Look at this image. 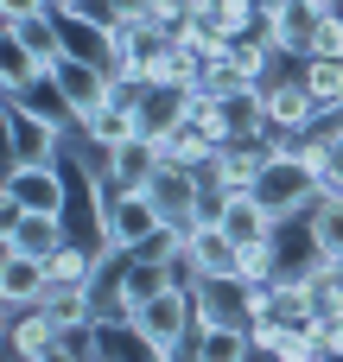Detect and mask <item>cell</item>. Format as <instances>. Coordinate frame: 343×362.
Segmentation results:
<instances>
[{
    "instance_id": "cell-31",
    "label": "cell",
    "mask_w": 343,
    "mask_h": 362,
    "mask_svg": "<svg viewBox=\"0 0 343 362\" xmlns=\"http://www.w3.org/2000/svg\"><path fill=\"white\" fill-rule=\"evenodd\" d=\"M337 121H343V108H337Z\"/></svg>"
},
{
    "instance_id": "cell-9",
    "label": "cell",
    "mask_w": 343,
    "mask_h": 362,
    "mask_svg": "<svg viewBox=\"0 0 343 362\" xmlns=\"http://www.w3.org/2000/svg\"><path fill=\"white\" fill-rule=\"evenodd\" d=\"M236 242L216 229V223H191L185 229V274H191V286L197 280H236Z\"/></svg>"
},
{
    "instance_id": "cell-19",
    "label": "cell",
    "mask_w": 343,
    "mask_h": 362,
    "mask_svg": "<svg viewBox=\"0 0 343 362\" xmlns=\"http://www.w3.org/2000/svg\"><path fill=\"white\" fill-rule=\"evenodd\" d=\"M306 242H312L318 255L343 261V191H325V197L306 210Z\"/></svg>"
},
{
    "instance_id": "cell-11",
    "label": "cell",
    "mask_w": 343,
    "mask_h": 362,
    "mask_svg": "<svg viewBox=\"0 0 343 362\" xmlns=\"http://www.w3.org/2000/svg\"><path fill=\"white\" fill-rule=\"evenodd\" d=\"M274 159V140H229V146H216V159H210V185L216 191H255V178H261V165Z\"/></svg>"
},
{
    "instance_id": "cell-2",
    "label": "cell",
    "mask_w": 343,
    "mask_h": 362,
    "mask_svg": "<svg viewBox=\"0 0 343 362\" xmlns=\"http://www.w3.org/2000/svg\"><path fill=\"white\" fill-rule=\"evenodd\" d=\"M255 197H261V204L280 216V229H286L293 216H306V210L325 197V178H318V172H312V165L293 153V140H286V146H274V159L261 165V178H255Z\"/></svg>"
},
{
    "instance_id": "cell-29",
    "label": "cell",
    "mask_w": 343,
    "mask_h": 362,
    "mask_svg": "<svg viewBox=\"0 0 343 362\" xmlns=\"http://www.w3.org/2000/svg\"><path fill=\"white\" fill-rule=\"evenodd\" d=\"M25 13H51V0H0V25L6 19H25Z\"/></svg>"
},
{
    "instance_id": "cell-13",
    "label": "cell",
    "mask_w": 343,
    "mask_h": 362,
    "mask_svg": "<svg viewBox=\"0 0 343 362\" xmlns=\"http://www.w3.org/2000/svg\"><path fill=\"white\" fill-rule=\"evenodd\" d=\"M134 115H140V134H153V140H172L178 127H191V89L146 83V89H140V102H134Z\"/></svg>"
},
{
    "instance_id": "cell-24",
    "label": "cell",
    "mask_w": 343,
    "mask_h": 362,
    "mask_svg": "<svg viewBox=\"0 0 343 362\" xmlns=\"http://www.w3.org/2000/svg\"><path fill=\"white\" fill-rule=\"evenodd\" d=\"M165 159H178V165H197V172H210V159H216V140H210L204 127H178V134L165 140Z\"/></svg>"
},
{
    "instance_id": "cell-22",
    "label": "cell",
    "mask_w": 343,
    "mask_h": 362,
    "mask_svg": "<svg viewBox=\"0 0 343 362\" xmlns=\"http://www.w3.org/2000/svg\"><path fill=\"white\" fill-rule=\"evenodd\" d=\"M38 76H45V70H38V57H32L19 38H6V45H0V89H6V95H25Z\"/></svg>"
},
{
    "instance_id": "cell-15",
    "label": "cell",
    "mask_w": 343,
    "mask_h": 362,
    "mask_svg": "<svg viewBox=\"0 0 343 362\" xmlns=\"http://www.w3.org/2000/svg\"><path fill=\"white\" fill-rule=\"evenodd\" d=\"M216 229L242 248V242H261V235H274L280 229V216L255 197V191H223V210H216Z\"/></svg>"
},
{
    "instance_id": "cell-14",
    "label": "cell",
    "mask_w": 343,
    "mask_h": 362,
    "mask_svg": "<svg viewBox=\"0 0 343 362\" xmlns=\"http://www.w3.org/2000/svg\"><path fill=\"white\" fill-rule=\"evenodd\" d=\"M6 350H13L19 362L57 356V318H51L45 305H19V312H6Z\"/></svg>"
},
{
    "instance_id": "cell-4",
    "label": "cell",
    "mask_w": 343,
    "mask_h": 362,
    "mask_svg": "<svg viewBox=\"0 0 343 362\" xmlns=\"http://www.w3.org/2000/svg\"><path fill=\"white\" fill-rule=\"evenodd\" d=\"M95 229H102V248L134 255V248H146V242L165 229V216H159L153 191H108V210H102Z\"/></svg>"
},
{
    "instance_id": "cell-3",
    "label": "cell",
    "mask_w": 343,
    "mask_h": 362,
    "mask_svg": "<svg viewBox=\"0 0 343 362\" xmlns=\"http://www.w3.org/2000/svg\"><path fill=\"white\" fill-rule=\"evenodd\" d=\"M64 204H70V185H64L57 159H13V165H6L0 216H13V210H57V216H64Z\"/></svg>"
},
{
    "instance_id": "cell-25",
    "label": "cell",
    "mask_w": 343,
    "mask_h": 362,
    "mask_svg": "<svg viewBox=\"0 0 343 362\" xmlns=\"http://www.w3.org/2000/svg\"><path fill=\"white\" fill-rule=\"evenodd\" d=\"M210 25L223 38H248V32H261V0H216Z\"/></svg>"
},
{
    "instance_id": "cell-10",
    "label": "cell",
    "mask_w": 343,
    "mask_h": 362,
    "mask_svg": "<svg viewBox=\"0 0 343 362\" xmlns=\"http://www.w3.org/2000/svg\"><path fill=\"white\" fill-rule=\"evenodd\" d=\"M57 242H70L57 210H13V216H0V248H13V255H38L45 261Z\"/></svg>"
},
{
    "instance_id": "cell-17",
    "label": "cell",
    "mask_w": 343,
    "mask_h": 362,
    "mask_svg": "<svg viewBox=\"0 0 343 362\" xmlns=\"http://www.w3.org/2000/svg\"><path fill=\"white\" fill-rule=\"evenodd\" d=\"M191 356L204 362H242L255 356V337H248V318H210L191 331Z\"/></svg>"
},
{
    "instance_id": "cell-5",
    "label": "cell",
    "mask_w": 343,
    "mask_h": 362,
    "mask_svg": "<svg viewBox=\"0 0 343 362\" xmlns=\"http://www.w3.org/2000/svg\"><path fill=\"white\" fill-rule=\"evenodd\" d=\"M261 102H267V127H274V134H312V127L331 121L325 102L306 89L299 70H293V76H267V83H261Z\"/></svg>"
},
{
    "instance_id": "cell-28",
    "label": "cell",
    "mask_w": 343,
    "mask_h": 362,
    "mask_svg": "<svg viewBox=\"0 0 343 362\" xmlns=\"http://www.w3.org/2000/svg\"><path fill=\"white\" fill-rule=\"evenodd\" d=\"M108 13H115V25L121 19H153V0H108Z\"/></svg>"
},
{
    "instance_id": "cell-26",
    "label": "cell",
    "mask_w": 343,
    "mask_h": 362,
    "mask_svg": "<svg viewBox=\"0 0 343 362\" xmlns=\"http://www.w3.org/2000/svg\"><path fill=\"white\" fill-rule=\"evenodd\" d=\"M57 356H64V362H89V356H95V318H83V325H57Z\"/></svg>"
},
{
    "instance_id": "cell-18",
    "label": "cell",
    "mask_w": 343,
    "mask_h": 362,
    "mask_svg": "<svg viewBox=\"0 0 343 362\" xmlns=\"http://www.w3.org/2000/svg\"><path fill=\"white\" fill-rule=\"evenodd\" d=\"M274 64H280V45L267 38V25L248 32V38H236V51H229V70H236V83H248V89H261V83L274 76Z\"/></svg>"
},
{
    "instance_id": "cell-7",
    "label": "cell",
    "mask_w": 343,
    "mask_h": 362,
    "mask_svg": "<svg viewBox=\"0 0 343 362\" xmlns=\"http://www.w3.org/2000/svg\"><path fill=\"white\" fill-rule=\"evenodd\" d=\"M51 83H57V95L70 102V115H76V121H89L95 108H108V102H115V70H102V64H89V57H76V51L51 70Z\"/></svg>"
},
{
    "instance_id": "cell-6",
    "label": "cell",
    "mask_w": 343,
    "mask_h": 362,
    "mask_svg": "<svg viewBox=\"0 0 343 362\" xmlns=\"http://www.w3.org/2000/svg\"><path fill=\"white\" fill-rule=\"evenodd\" d=\"M153 204H159V216L172 223V229H191L197 223V210H204V191H210V178L197 172V165H178V159H165L159 172H153Z\"/></svg>"
},
{
    "instance_id": "cell-30",
    "label": "cell",
    "mask_w": 343,
    "mask_h": 362,
    "mask_svg": "<svg viewBox=\"0 0 343 362\" xmlns=\"http://www.w3.org/2000/svg\"><path fill=\"white\" fill-rule=\"evenodd\" d=\"M51 6H64V0H51Z\"/></svg>"
},
{
    "instance_id": "cell-20",
    "label": "cell",
    "mask_w": 343,
    "mask_h": 362,
    "mask_svg": "<svg viewBox=\"0 0 343 362\" xmlns=\"http://www.w3.org/2000/svg\"><path fill=\"white\" fill-rule=\"evenodd\" d=\"M102 255H108V248H102ZM102 255H89L83 242H57V248L45 255L51 286H70V280H102Z\"/></svg>"
},
{
    "instance_id": "cell-12",
    "label": "cell",
    "mask_w": 343,
    "mask_h": 362,
    "mask_svg": "<svg viewBox=\"0 0 343 362\" xmlns=\"http://www.w3.org/2000/svg\"><path fill=\"white\" fill-rule=\"evenodd\" d=\"M0 32H6V38H19V45L38 57V70H45V76L70 57V32H64V19H57V13H25V19H6Z\"/></svg>"
},
{
    "instance_id": "cell-1",
    "label": "cell",
    "mask_w": 343,
    "mask_h": 362,
    "mask_svg": "<svg viewBox=\"0 0 343 362\" xmlns=\"http://www.w3.org/2000/svg\"><path fill=\"white\" fill-rule=\"evenodd\" d=\"M121 318L134 325L140 350L153 362H172V356H185V344H191V331H197V299H191V286H165V293L127 305Z\"/></svg>"
},
{
    "instance_id": "cell-23",
    "label": "cell",
    "mask_w": 343,
    "mask_h": 362,
    "mask_svg": "<svg viewBox=\"0 0 343 362\" xmlns=\"http://www.w3.org/2000/svg\"><path fill=\"white\" fill-rule=\"evenodd\" d=\"M274 274H280V229L261 242H242L236 255V280H274Z\"/></svg>"
},
{
    "instance_id": "cell-8",
    "label": "cell",
    "mask_w": 343,
    "mask_h": 362,
    "mask_svg": "<svg viewBox=\"0 0 343 362\" xmlns=\"http://www.w3.org/2000/svg\"><path fill=\"white\" fill-rule=\"evenodd\" d=\"M0 127H6V159H51L64 140L45 115L25 108V95H0Z\"/></svg>"
},
{
    "instance_id": "cell-16",
    "label": "cell",
    "mask_w": 343,
    "mask_h": 362,
    "mask_svg": "<svg viewBox=\"0 0 343 362\" xmlns=\"http://www.w3.org/2000/svg\"><path fill=\"white\" fill-rule=\"evenodd\" d=\"M45 286H51V267H45L38 255H13V248H0V305H6V312L38 305Z\"/></svg>"
},
{
    "instance_id": "cell-21",
    "label": "cell",
    "mask_w": 343,
    "mask_h": 362,
    "mask_svg": "<svg viewBox=\"0 0 343 362\" xmlns=\"http://www.w3.org/2000/svg\"><path fill=\"white\" fill-rule=\"evenodd\" d=\"M299 76H306V89L325 102V115L337 121V108H343V57H306Z\"/></svg>"
},
{
    "instance_id": "cell-27",
    "label": "cell",
    "mask_w": 343,
    "mask_h": 362,
    "mask_svg": "<svg viewBox=\"0 0 343 362\" xmlns=\"http://www.w3.org/2000/svg\"><path fill=\"white\" fill-rule=\"evenodd\" d=\"M325 191H343V121H325Z\"/></svg>"
}]
</instances>
